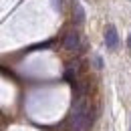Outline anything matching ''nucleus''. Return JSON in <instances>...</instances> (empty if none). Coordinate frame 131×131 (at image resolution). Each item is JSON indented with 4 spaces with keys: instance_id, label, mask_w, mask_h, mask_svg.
I'll list each match as a JSON object with an SVG mask.
<instances>
[{
    "instance_id": "f257e3e1",
    "label": "nucleus",
    "mask_w": 131,
    "mask_h": 131,
    "mask_svg": "<svg viewBox=\"0 0 131 131\" xmlns=\"http://www.w3.org/2000/svg\"><path fill=\"white\" fill-rule=\"evenodd\" d=\"M63 45H65V49L69 50V52H77V50L81 49V36L75 32H67L65 38H63Z\"/></svg>"
},
{
    "instance_id": "f03ea898",
    "label": "nucleus",
    "mask_w": 131,
    "mask_h": 131,
    "mask_svg": "<svg viewBox=\"0 0 131 131\" xmlns=\"http://www.w3.org/2000/svg\"><path fill=\"white\" fill-rule=\"evenodd\" d=\"M105 45H107V49H115L119 45V34L113 24H107V28H105Z\"/></svg>"
},
{
    "instance_id": "7ed1b4c3",
    "label": "nucleus",
    "mask_w": 131,
    "mask_h": 131,
    "mask_svg": "<svg viewBox=\"0 0 131 131\" xmlns=\"http://www.w3.org/2000/svg\"><path fill=\"white\" fill-rule=\"evenodd\" d=\"M73 18H75L77 24H83V22H85V10H83V6L79 2H73Z\"/></svg>"
},
{
    "instance_id": "20e7f679",
    "label": "nucleus",
    "mask_w": 131,
    "mask_h": 131,
    "mask_svg": "<svg viewBox=\"0 0 131 131\" xmlns=\"http://www.w3.org/2000/svg\"><path fill=\"white\" fill-rule=\"evenodd\" d=\"M61 4H63V0H52V6H54V10H61Z\"/></svg>"
},
{
    "instance_id": "39448f33",
    "label": "nucleus",
    "mask_w": 131,
    "mask_h": 131,
    "mask_svg": "<svg viewBox=\"0 0 131 131\" xmlns=\"http://www.w3.org/2000/svg\"><path fill=\"white\" fill-rule=\"evenodd\" d=\"M127 42H129V49H131V34H129V38H127Z\"/></svg>"
}]
</instances>
